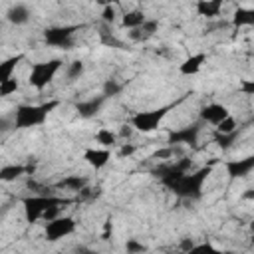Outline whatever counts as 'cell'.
I'll return each mask as SVG.
<instances>
[{"instance_id":"cell-24","label":"cell","mask_w":254,"mask_h":254,"mask_svg":"<svg viewBox=\"0 0 254 254\" xmlns=\"http://www.w3.org/2000/svg\"><path fill=\"white\" fill-rule=\"evenodd\" d=\"M83 69H85L83 62L75 60V62H71V64L67 65V69H65V75H67V79H69V81H73V79H79V77L83 75Z\"/></svg>"},{"instance_id":"cell-21","label":"cell","mask_w":254,"mask_h":254,"mask_svg":"<svg viewBox=\"0 0 254 254\" xmlns=\"http://www.w3.org/2000/svg\"><path fill=\"white\" fill-rule=\"evenodd\" d=\"M93 139H95L103 149H111V147L117 145L119 133H115V131H111V129H107V127H101V129L95 131V137H93Z\"/></svg>"},{"instance_id":"cell-5","label":"cell","mask_w":254,"mask_h":254,"mask_svg":"<svg viewBox=\"0 0 254 254\" xmlns=\"http://www.w3.org/2000/svg\"><path fill=\"white\" fill-rule=\"evenodd\" d=\"M202 125H204V123L198 119L196 123H190V125H187V127H179V129L169 131V135H167V145H169V147H179V145L196 147Z\"/></svg>"},{"instance_id":"cell-27","label":"cell","mask_w":254,"mask_h":254,"mask_svg":"<svg viewBox=\"0 0 254 254\" xmlns=\"http://www.w3.org/2000/svg\"><path fill=\"white\" fill-rule=\"evenodd\" d=\"M236 135H238V131L236 133H230V135H218V133H214V141L218 143L220 149H228L236 141Z\"/></svg>"},{"instance_id":"cell-7","label":"cell","mask_w":254,"mask_h":254,"mask_svg":"<svg viewBox=\"0 0 254 254\" xmlns=\"http://www.w3.org/2000/svg\"><path fill=\"white\" fill-rule=\"evenodd\" d=\"M77 26H52L44 32V42L52 48H71Z\"/></svg>"},{"instance_id":"cell-15","label":"cell","mask_w":254,"mask_h":254,"mask_svg":"<svg viewBox=\"0 0 254 254\" xmlns=\"http://www.w3.org/2000/svg\"><path fill=\"white\" fill-rule=\"evenodd\" d=\"M232 26L234 28H246V26H254V8H244L238 6L232 14Z\"/></svg>"},{"instance_id":"cell-19","label":"cell","mask_w":254,"mask_h":254,"mask_svg":"<svg viewBox=\"0 0 254 254\" xmlns=\"http://www.w3.org/2000/svg\"><path fill=\"white\" fill-rule=\"evenodd\" d=\"M157 28H159V22H157V20H149V18H147V22H145L141 28L131 30V32H129V36H131V40L143 42V40H149L151 36H155Z\"/></svg>"},{"instance_id":"cell-6","label":"cell","mask_w":254,"mask_h":254,"mask_svg":"<svg viewBox=\"0 0 254 254\" xmlns=\"http://www.w3.org/2000/svg\"><path fill=\"white\" fill-rule=\"evenodd\" d=\"M75 228H77L75 218H71V216H58V218L46 222V226H44V236H46L48 242H58V240H62V238L73 234Z\"/></svg>"},{"instance_id":"cell-8","label":"cell","mask_w":254,"mask_h":254,"mask_svg":"<svg viewBox=\"0 0 254 254\" xmlns=\"http://www.w3.org/2000/svg\"><path fill=\"white\" fill-rule=\"evenodd\" d=\"M224 169H226V175L230 179H244V177H248L254 171V153L246 155V157H240V159L226 161Z\"/></svg>"},{"instance_id":"cell-26","label":"cell","mask_w":254,"mask_h":254,"mask_svg":"<svg viewBox=\"0 0 254 254\" xmlns=\"http://www.w3.org/2000/svg\"><path fill=\"white\" fill-rule=\"evenodd\" d=\"M121 89H123V85H121L119 81H115V79H107V81L103 83V93H101V95H105V97H113V95H117Z\"/></svg>"},{"instance_id":"cell-22","label":"cell","mask_w":254,"mask_h":254,"mask_svg":"<svg viewBox=\"0 0 254 254\" xmlns=\"http://www.w3.org/2000/svg\"><path fill=\"white\" fill-rule=\"evenodd\" d=\"M236 131H238V121H236L234 115L226 117L222 123H218L214 127V133H218V135H230V133H236Z\"/></svg>"},{"instance_id":"cell-13","label":"cell","mask_w":254,"mask_h":254,"mask_svg":"<svg viewBox=\"0 0 254 254\" xmlns=\"http://www.w3.org/2000/svg\"><path fill=\"white\" fill-rule=\"evenodd\" d=\"M32 173H34L32 165H4L0 169V179L4 183H10V181H16V179H20L24 175L32 177Z\"/></svg>"},{"instance_id":"cell-4","label":"cell","mask_w":254,"mask_h":254,"mask_svg":"<svg viewBox=\"0 0 254 254\" xmlns=\"http://www.w3.org/2000/svg\"><path fill=\"white\" fill-rule=\"evenodd\" d=\"M62 67H64V60H60V58L46 60V62H38V64H34L32 69H30L28 83H30L34 89L42 91L44 87H48V85L54 81V77L58 75V71H60Z\"/></svg>"},{"instance_id":"cell-23","label":"cell","mask_w":254,"mask_h":254,"mask_svg":"<svg viewBox=\"0 0 254 254\" xmlns=\"http://www.w3.org/2000/svg\"><path fill=\"white\" fill-rule=\"evenodd\" d=\"M187 254H224L222 250H218L214 244H210V242H198V244H194Z\"/></svg>"},{"instance_id":"cell-3","label":"cell","mask_w":254,"mask_h":254,"mask_svg":"<svg viewBox=\"0 0 254 254\" xmlns=\"http://www.w3.org/2000/svg\"><path fill=\"white\" fill-rule=\"evenodd\" d=\"M179 101L169 103V105H161V107H155V109H147V111H137V113L131 115L129 125L139 133H153L155 129H159V125L165 121V117L169 115V111Z\"/></svg>"},{"instance_id":"cell-32","label":"cell","mask_w":254,"mask_h":254,"mask_svg":"<svg viewBox=\"0 0 254 254\" xmlns=\"http://www.w3.org/2000/svg\"><path fill=\"white\" fill-rule=\"evenodd\" d=\"M250 228H252V232H254V220H252V222H250Z\"/></svg>"},{"instance_id":"cell-9","label":"cell","mask_w":254,"mask_h":254,"mask_svg":"<svg viewBox=\"0 0 254 254\" xmlns=\"http://www.w3.org/2000/svg\"><path fill=\"white\" fill-rule=\"evenodd\" d=\"M232 113L228 111V107L226 105H222V103H208V105H204L200 111H198V119L202 121V123H208V125H218V123H222L226 117H230Z\"/></svg>"},{"instance_id":"cell-18","label":"cell","mask_w":254,"mask_h":254,"mask_svg":"<svg viewBox=\"0 0 254 254\" xmlns=\"http://www.w3.org/2000/svg\"><path fill=\"white\" fill-rule=\"evenodd\" d=\"M24 60V54H16L12 58H6L2 64H0V83L2 81H8L14 77V71L18 67V64Z\"/></svg>"},{"instance_id":"cell-2","label":"cell","mask_w":254,"mask_h":254,"mask_svg":"<svg viewBox=\"0 0 254 254\" xmlns=\"http://www.w3.org/2000/svg\"><path fill=\"white\" fill-rule=\"evenodd\" d=\"M58 99H50L44 103H20L14 109V127L16 129H32L46 123L48 115L58 107Z\"/></svg>"},{"instance_id":"cell-11","label":"cell","mask_w":254,"mask_h":254,"mask_svg":"<svg viewBox=\"0 0 254 254\" xmlns=\"http://www.w3.org/2000/svg\"><path fill=\"white\" fill-rule=\"evenodd\" d=\"M83 161L91 167V169H103L109 161H111V151L109 149H85L83 151Z\"/></svg>"},{"instance_id":"cell-30","label":"cell","mask_w":254,"mask_h":254,"mask_svg":"<svg viewBox=\"0 0 254 254\" xmlns=\"http://www.w3.org/2000/svg\"><path fill=\"white\" fill-rule=\"evenodd\" d=\"M240 91L244 95H254V79H242L240 81Z\"/></svg>"},{"instance_id":"cell-20","label":"cell","mask_w":254,"mask_h":254,"mask_svg":"<svg viewBox=\"0 0 254 254\" xmlns=\"http://www.w3.org/2000/svg\"><path fill=\"white\" fill-rule=\"evenodd\" d=\"M145 22H147V16H145L141 10L125 12L123 18H121V26H123V28H129V30H137V28H141Z\"/></svg>"},{"instance_id":"cell-12","label":"cell","mask_w":254,"mask_h":254,"mask_svg":"<svg viewBox=\"0 0 254 254\" xmlns=\"http://www.w3.org/2000/svg\"><path fill=\"white\" fill-rule=\"evenodd\" d=\"M206 58H208V56H206L204 52L190 54L189 58H185V60H183V64L179 65V71H181L183 75H194V73H198V71H200V67L204 65Z\"/></svg>"},{"instance_id":"cell-29","label":"cell","mask_w":254,"mask_h":254,"mask_svg":"<svg viewBox=\"0 0 254 254\" xmlns=\"http://www.w3.org/2000/svg\"><path fill=\"white\" fill-rule=\"evenodd\" d=\"M101 18H103L105 24H113V20H115V8L111 4H107L105 10H103V14H101Z\"/></svg>"},{"instance_id":"cell-1","label":"cell","mask_w":254,"mask_h":254,"mask_svg":"<svg viewBox=\"0 0 254 254\" xmlns=\"http://www.w3.org/2000/svg\"><path fill=\"white\" fill-rule=\"evenodd\" d=\"M71 198H64L58 194H30L22 198V208H24V216L30 224L44 220L48 212H52L54 208H64L65 204H71Z\"/></svg>"},{"instance_id":"cell-17","label":"cell","mask_w":254,"mask_h":254,"mask_svg":"<svg viewBox=\"0 0 254 254\" xmlns=\"http://www.w3.org/2000/svg\"><path fill=\"white\" fill-rule=\"evenodd\" d=\"M6 20L10 24H16V26H22L30 20V10L26 4H14L10 6V10L6 12Z\"/></svg>"},{"instance_id":"cell-31","label":"cell","mask_w":254,"mask_h":254,"mask_svg":"<svg viewBox=\"0 0 254 254\" xmlns=\"http://www.w3.org/2000/svg\"><path fill=\"white\" fill-rule=\"evenodd\" d=\"M135 151H137V147H135V145L125 143V145H121V149H119V157H131Z\"/></svg>"},{"instance_id":"cell-28","label":"cell","mask_w":254,"mask_h":254,"mask_svg":"<svg viewBox=\"0 0 254 254\" xmlns=\"http://www.w3.org/2000/svg\"><path fill=\"white\" fill-rule=\"evenodd\" d=\"M125 252L127 254H143V252H147V246L141 244V242H137L135 238H129L125 242Z\"/></svg>"},{"instance_id":"cell-16","label":"cell","mask_w":254,"mask_h":254,"mask_svg":"<svg viewBox=\"0 0 254 254\" xmlns=\"http://www.w3.org/2000/svg\"><path fill=\"white\" fill-rule=\"evenodd\" d=\"M222 0H200L196 2V12L204 18H216L222 12Z\"/></svg>"},{"instance_id":"cell-25","label":"cell","mask_w":254,"mask_h":254,"mask_svg":"<svg viewBox=\"0 0 254 254\" xmlns=\"http://www.w3.org/2000/svg\"><path fill=\"white\" fill-rule=\"evenodd\" d=\"M18 87H20V83H18L16 77H12V79H8V81H2V83H0V95H2V97H8V95L16 93Z\"/></svg>"},{"instance_id":"cell-10","label":"cell","mask_w":254,"mask_h":254,"mask_svg":"<svg viewBox=\"0 0 254 254\" xmlns=\"http://www.w3.org/2000/svg\"><path fill=\"white\" fill-rule=\"evenodd\" d=\"M105 99H107L105 95H97V97H91V99L79 101V103L75 105V111H77V115H79V117H83V119L95 117V115L101 111V107H103Z\"/></svg>"},{"instance_id":"cell-14","label":"cell","mask_w":254,"mask_h":254,"mask_svg":"<svg viewBox=\"0 0 254 254\" xmlns=\"http://www.w3.org/2000/svg\"><path fill=\"white\" fill-rule=\"evenodd\" d=\"M56 189H65L69 192H77L79 194L83 189H87V179L85 177H79V175H67V177H64L56 185Z\"/></svg>"}]
</instances>
